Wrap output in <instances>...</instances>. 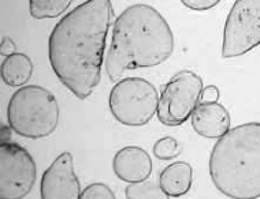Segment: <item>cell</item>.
<instances>
[{"mask_svg":"<svg viewBox=\"0 0 260 199\" xmlns=\"http://www.w3.org/2000/svg\"><path fill=\"white\" fill-rule=\"evenodd\" d=\"M112 19L110 0H88L64 14L51 33L52 71L78 100L89 97L99 85Z\"/></svg>","mask_w":260,"mask_h":199,"instance_id":"6da1fadb","label":"cell"},{"mask_svg":"<svg viewBox=\"0 0 260 199\" xmlns=\"http://www.w3.org/2000/svg\"><path fill=\"white\" fill-rule=\"evenodd\" d=\"M173 51L174 35L163 15L149 5L129 6L112 27L106 58L108 79L117 84L126 71L159 66Z\"/></svg>","mask_w":260,"mask_h":199,"instance_id":"7a4b0ae2","label":"cell"},{"mask_svg":"<svg viewBox=\"0 0 260 199\" xmlns=\"http://www.w3.org/2000/svg\"><path fill=\"white\" fill-rule=\"evenodd\" d=\"M211 180L230 199L260 198V123L230 129L210 155Z\"/></svg>","mask_w":260,"mask_h":199,"instance_id":"3957f363","label":"cell"},{"mask_svg":"<svg viewBox=\"0 0 260 199\" xmlns=\"http://www.w3.org/2000/svg\"><path fill=\"white\" fill-rule=\"evenodd\" d=\"M60 119L58 100L48 89L26 85L11 96L7 120L14 133L29 139L50 137Z\"/></svg>","mask_w":260,"mask_h":199,"instance_id":"277c9868","label":"cell"},{"mask_svg":"<svg viewBox=\"0 0 260 199\" xmlns=\"http://www.w3.org/2000/svg\"><path fill=\"white\" fill-rule=\"evenodd\" d=\"M108 106L119 123L132 127L145 126L157 113L159 93L149 81L125 78L111 89Z\"/></svg>","mask_w":260,"mask_h":199,"instance_id":"5b68a950","label":"cell"},{"mask_svg":"<svg viewBox=\"0 0 260 199\" xmlns=\"http://www.w3.org/2000/svg\"><path fill=\"white\" fill-rule=\"evenodd\" d=\"M203 79L190 70H184L171 78L161 90L157 119L161 124L175 127L184 124L202 100Z\"/></svg>","mask_w":260,"mask_h":199,"instance_id":"8992f818","label":"cell"},{"mask_svg":"<svg viewBox=\"0 0 260 199\" xmlns=\"http://www.w3.org/2000/svg\"><path fill=\"white\" fill-rule=\"evenodd\" d=\"M260 45V0L234 2L223 30L222 56H242Z\"/></svg>","mask_w":260,"mask_h":199,"instance_id":"52a82bcc","label":"cell"},{"mask_svg":"<svg viewBox=\"0 0 260 199\" xmlns=\"http://www.w3.org/2000/svg\"><path fill=\"white\" fill-rule=\"evenodd\" d=\"M36 163L15 142L0 145V199H25L36 183Z\"/></svg>","mask_w":260,"mask_h":199,"instance_id":"ba28073f","label":"cell"},{"mask_svg":"<svg viewBox=\"0 0 260 199\" xmlns=\"http://www.w3.org/2000/svg\"><path fill=\"white\" fill-rule=\"evenodd\" d=\"M80 180L72 153L64 151L45 169L40 182L41 199H80Z\"/></svg>","mask_w":260,"mask_h":199,"instance_id":"9c48e42d","label":"cell"},{"mask_svg":"<svg viewBox=\"0 0 260 199\" xmlns=\"http://www.w3.org/2000/svg\"><path fill=\"white\" fill-rule=\"evenodd\" d=\"M112 169L122 182L135 184L145 182L152 173V160L139 146H127L117 151L112 160Z\"/></svg>","mask_w":260,"mask_h":199,"instance_id":"30bf717a","label":"cell"},{"mask_svg":"<svg viewBox=\"0 0 260 199\" xmlns=\"http://www.w3.org/2000/svg\"><path fill=\"white\" fill-rule=\"evenodd\" d=\"M192 127L200 137L222 138L230 130V115L219 102L200 104L192 115Z\"/></svg>","mask_w":260,"mask_h":199,"instance_id":"8fae6325","label":"cell"},{"mask_svg":"<svg viewBox=\"0 0 260 199\" xmlns=\"http://www.w3.org/2000/svg\"><path fill=\"white\" fill-rule=\"evenodd\" d=\"M159 184L169 196L180 198L190 191L193 184V168L186 161H175L160 172Z\"/></svg>","mask_w":260,"mask_h":199,"instance_id":"7c38bea8","label":"cell"},{"mask_svg":"<svg viewBox=\"0 0 260 199\" xmlns=\"http://www.w3.org/2000/svg\"><path fill=\"white\" fill-rule=\"evenodd\" d=\"M33 75V62L25 53L17 52L2 63V79L11 88H23Z\"/></svg>","mask_w":260,"mask_h":199,"instance_id":"4fadbf2b","label":"cell"},{"mask_svg":"<svg viewBox=\"0 0 260 199\" xmlns=\"http://www.w3.org/2000/svg\"><path fill=\"white\" fill-rule=\"evenodd\" d=\"M70 0H30L29 10L35 19L60 17L70 7Z\"/></svg>","mask_w":260,"mask_h":199,"instance_id":"5bb4252c","label":"cell"},{"mask_svg":"<svg viewBox=\"0 0 260 199\" xmlns=\"http://www.w3.org/2000/svg\"><path fill=\"white\" fill-rule=\"evenodd\" d=\"M126 199H169L160 184L153 180L129 184L125 190Z\"/></svg>","mask_w":260,"mask_h":199,"instance_id":"9a60e30c","label":"cell"},{"mask_svg":"<svg viewBox=\"0 0 260 199\" xmlns=\"http://www.w3.org/2000/svg\"><path fill=\"white\" fill-rule=\"evenodd\" d=\"M181 154L178 141L173 137H163L153 145V155L159 160H173Z\"/></svg>","mask_w":260,"mask_h":199,"instance_id":"2e32d148","label":"cell"},{"mask_svg":"<svg viewBox=\"0 0 260 199\" xmlns=\"http://www.w3.org/2000/svg\"><path fill=\"white\" fill-rule=\"evenodd\" d=\"M80 199H117L115 194L104 183H92L81 192Z\"/></svg>","mask_w":260,"mask_h":199,"instance_id":"e0dca14e","label":"cell"},{"mask_svg":"<svg viewBox=\"0 0 260 199\" xmlns=\"http://www.w3.org/2000/svg\"><path fill=\"white\" fill-rule=\"evenodd\" d=\"M182 3L189 9L198 10V11H206V10L215 7L220 2L219 0H182Z\"/></svg>","mask_w":260,"mask_h":199,"instance_id":"ac0fdd59","label":"cell"},{"mask_svg":"<svg viewBox=\"0 0 260 199\" xmlns=\"http://www.w3.org/2000/svg\"><path fill=\"white\" fill-rule=\"evenodd\" d=\"M219 98V89L216 88L215 85H208L203 89L202 93V101L203 104H211V102H216Z\"/></svg>","mask_w":260,"mask_h":199,"instance_id":"d6986e66","label":"cell"},{"mask_svg":"<svg viewBox=\"0 0 260 199\" xmlns=\"http://www.w3.org/2000/svg\"><path fill=\"white\" fill-rule=\"evenodd\" d=\"M14 53H17L15 52V44L10 40L9 37H5L3 41H2V55H5L7 58V56H11Z\"/></svg>","mask_w":260,"mask_h":199,"instance_id":"ffe728a7","label":"cell"},{"mask_svg":"<svg viewBox=\"0 0 260 199\" xmlns=\"http://www.w3.org/2000/svg\"><path fill=\"white\" fill-rule=\"evenodd\" d=\"M11 133H13V129H11L10 126L2 124V126H0V141H2V142H10V138H11Z\"/></svg>","mask_w":260,"mask_h":199,"instance_id":"44dd1931","label":"cell"}]
</instances>
